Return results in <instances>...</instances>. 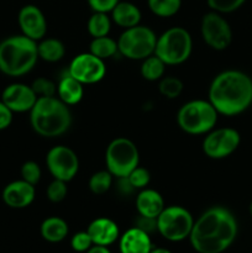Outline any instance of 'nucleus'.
<instances>
[{"label":"nucleus","mask_w":252,"mask_h":253,"mask_svg":"<svg viewBox=\"0 0 252 253\" xmlns=\"http://www.w3.org/2000/svg\"><path fill=\"white\" fill-rule=\"evenodd\" d=\"M237 221L229 209L211 207L194 221L189 241L198 253H221L237 236Z\"/></svg>","instance_id":"1"},{"label":"nucleus","mask_w":252,"mask_h":253,"mask_svg":"<svg viewBox=\"0 0 252 253\" xmlns=\"http://www.w3.org/2000/svg\"><path fill=\"white\" fill-rule=\"evenodd\" d=\"M219 115L236 116L252 104V79L237 69H227L212 79L209 99Z\"/></svg>","instance_id":"2"},{"label":"nucleus","mask_w":252,"mask_h":253,"mask_svg":"<svg viewBox=\"0 0 252 253\" xmlns=\"http://www.w3.org/2000/svg\"><path fill=\"white\" fill-rule=\"evenodd\" d=\"M72 113L68 105L57 96L37 98L30 111V124L41 137L54 138L64 135L72 126Z\"/></svg>","instance_id":"3"},{"label":"nucleus","mask_w":252,"mask_h":253,"mask_svg":"<svg viewBox=\"0 0 252 253\" xmlns=\"http://www.w3.org/2000/svg\"><path fill=\"white\" fill-rule=\"evenodd\" d=\"M39 59L37 42L22 34L0 42V72L6 76L22 77L30 73Z\"/></svg>","instance_id":"4"},{"label":"nucleus","mask_w":252,"mask_h":253,"mask_svg":"<svg viewBox=\"0 0 252 253\" xmlns=\"http://www.w3.org/2000/svg\"><path fill=\"white\" fill-rule=\"evenodd\" d=\"M219 113L209 100H190L183 104L177 113L180 130L189 135H207L215 127Z\"/></svg>","instance_id":"5"},{"label":"nucleus","mask_w":252,"mask_h":253,"mask_svg":"<svg viewBox=\"0 0 252 253\" xmlns=\"http://www.w3.org/2000/svg\"><path fill=\"white\" fill-rule=\"evenodd\" d=\"M193 40L184 27H170L157 37L155 54L166 66H177L187 61L192 54Z\"/></svg>","instance_id":"6"},{"label":"nucleus","mask_w":252,"mask_h":253,"mask_svg":"<svg viewBox=\"0 0 252 253\" xmlns=\"http://www.w3.org/2000/svg\"><path fill=\"white\" fill-rule=\"evenodd\" d=\"M157 36L152 29L142 25L125 29L118 40L119 53L132 61H142L155 53Z\"/></svg>","instance_id":"7"},{"label":"nucleus","mask_w":252,"mask_h":253,"mask_svg":"<svg viewBox=\"0 0 252 253\" xmlns=\"http://www.w3.org/2000/svg\"><path fill=\"white\" fill-rule=\"evenodd\" d=\"M105 163L115 178L127 177L140 163L137 146L126 137L114 138L106 147Z\"/></svg>","instance_id":"8"},{"label":"nucleus","mask_w":252,"mask_h":253,"mask_svg":"<svg viewBox=\"0 0 252 253\" xmlns=\"http://www.w3.org/2000/svg\"><path fill=\"white\" fill-rule=\"evenodd\" d=\"M193 225V215L180 205L166 207L157 216V232L172 242H179L189 237Z\"/></svg>","instance_id":"9"},{"label":"nucleus","mask_w":252,"mask_h":253,"mask_svg":"<svg viewBox=\"0 0 252 253\" xmlns=\"http://www.w3.org/2000/svg\"><path fill=\"white\" fill-rule=\"evenodd\" d=\"M241 136L235 128L221 127L207 133L203 141V152L211 160H222L239 148Z\"/></svg>","instance_id":"10"},{"label":"nucleus","mask_w":252,"mask_h":253,"mask_svg":"<svg viewBox=\"0 0 252 253\" xmlns=\"http://www.w3.org/2000/svg\"><path fill=\"white\" fill-rule=\"evenodd\" d=\"M200 34L205 43L215 51H224L231 44V26L221 14L216 11H210L203 16Z\"/></svg>","instance_id":"11"},{"label":"nucleus","mask_w":252,"mask_h":253,"mask_svg":"<svg viewBox=\"0 0 252 253\" xmlns=\"http://www.w3.org/2000/svg\"><path fill=\"white\" fill-rule=\"evenodd\" d=\"M46 165L53 179L71 182L79 170V158L67 146H54L47 152Z\"/></svg>","instance_id":"12"},{"label":"nucleus","mask_w":252,"mask_h":253,"mask_svg":"<svg viewBox=\"0 0 252 253\" xmlns=\"http://www.w3.org/2000/svg\"><path fill=\"white\" fill-rule=\"evenodd\" d=\"M68 73L82 84H95L103 81L106 74L105 62L90 52L79 53L71 61Z\"/></svg>","instance_id":"13"},{"label":"nucleus","mask_w":252,"mask_h":253,"mask_svg":"<svg viewBox=\"0 0 252 253\" xmlns=\"http://www.w3.org/2000/svg\"><path fill=\"white\" fill-rule=\"evenodd\" d=\"M20 30L22 35L39 42L47 34V21L43 12L36 5H25L17 15Z\"/></svg>","instance_id":"14"},{"label":"nucleus","mask_w":252,"mask_h":253,"mask_svg":"<svg viewBox=\"0 0 252 253\" xmlns=\"http://www.w3.org/2000/svg\"><path fill=\"white\" fill-rule=\"evenodd\" d=\"M1 100L12 113H27L34 108L37 95L31 85L12 83L2 90Z\"/></svg>","instance_id":"15"},{"label":"nucleus","mask_w":252,"mask_h":253,"mask_svg":"<svg viewBox=\"0 0 252 253\" xmlns=\"http://www.w3.org/2000/svg\"><path fill=\"white\" fill-rule=\"evenodd\" d=\"M2 202L12 209H24L30 207L36 198L35 185L25 182L24 179L14 180L5 185L2 189Z\"/></svg>","instance_id":"16"},{"label":"nucleus","mask_w":252,"mask_h":253,"mask_svg":"<svg viewBox=\"0 0 252 253\" xmlns=\"http://www.w3.org/2000/svg\"><path fill=\"white\" fill-rule=\"evenodd\" d=\"M86 231L93 244L98 246H110L120 236L118 224L109 217H98L93 220L89 224Z\"/></svg>","instance_id":"17"},{"label":"nucleus","mask_w":252,"mask_h":253,"mask_svg":"<svg viewBox=\"0 0 252 253\" xmlns=\"http://www.w3.org/2000/svg\"><path fill=\"white\" fill-rule=\"evenodd\" d=\"M119 249L121 253H150L153 247L150 235L133 226L120 237Z\"/></svg>","instance_id":"18"},{"label":"nucleus","mask_w":252,"mask_h":253,"mask_svg":"<svg viewBox=\"0 0 252 253\" xmlns=\"http://www.w3.org/2000/svg\"><path fill=\"white\" fill-rule=\"evenodd\" d=\"M165 200L160 192L150 188L141 189L136 197V209L138 215L157 219L158 215L165 209Z\"/></svg>","instance_id":"19"},{"label":"nucleus","mask_w":252,"mask_h":253,"mask_svg":"<svg viewBox=\"0 0 252 253\" xmlns=\"http://www.w3.org/2000/svg\"><path fill=\"white\" fill-rule=\"evenodd\" d=\"M84 95V86L81 82L68 73L62 74L57 83V98L61 99L67 105H77L81 103Z\"/></svg>","instance_id":"20"},{"label":"nucleus","mask_w":252,"mask_h":253,"mask_svg":"<svg viewBox=\"0 0 252 253\" xmlns=\"http://www.w3.org/2000/svg\"><path fill=\"white\" fill-rule=\"evenodd\" d=\"M111 19L123 29L137 26L141 21V11L135 4L128 1H119L111 11Z\"/></svg>","instance_id":"21"},{"label":"nucleus","mask_w":252,"mask_h":253,"mask_svg":"<svg viewBox=\"0 0 252 253\" xmlns=\"http://www.w3.org/2000/svg\"><path fill=\"white\" fill-rule=\"evenodd\" d=\"M40 231L43 240L51 244H57L66 239L69 229L66 220L58 216H51L42 221Z\"/></svg>","instance_id":"22"},{"label":"nucleus","mask_w":252,"mask_h":253,"mask_svg":"<svg viewBox=\"0 0 252 253\" xmlns=\"http://www.w3.org/2000/svg\"><path fill=\"white\" fill-rule=\"evenodd\" d=\"M37 52L40 59L49 63H56L61 61L66 54V46L61 40L44 37L37 43Z\"/></svg>","instance_id":"23"},{"label":"nucleus","mask_w":252,"mask_h":253,"mask_svg":"<svg viewBox=\"0 0 252 253\" xmlns=\"http://www.w3.org/2000/svg\"><path fill=\"white\" fill-rule=\"evenodd\" d=\"M89 52L98 58L105 61V59L111 58L116 53H119L118 41L109 37V35L103 37H94L89 44Z\"/></svg>","instance_id":"24"},{"label":"nucleus","mask_w":252,"mask_h":253,"mask_svg":"<svg viewBox=\"0 0 252 253\" xmlns=\"http://www.w3.org/2000/svg\"><path fill=\"white\" fill-rule=\"evenodd\" d=\"M166 63L162 59L158 58L155 53L147 58L142 59L140 73L143 79L148 82H157L165 77Z\"/></svg>","instance_id":"25"},{"label":"nucleus","mask_w":252,"mask_h":253,"mask_svg":"<svg viewBox=\"0 0 252 253\" xmlns=\"http://www.w3.org/2000/svg\"><path fill=\"white\" fill-rule=\"evenodd\" d=\"M89 35L91 37L108 36L111 29V20L105 12H93L86 24Z\"/></svg>","instance_id":"26"},{"label":"nucleus","mask_w":252,"mask_h":253,"mask_svg":"<svg viewBox=\"0 0 252 253\" xmlns=\"http://www.w3.org/2000/svg\"><path fill=\"white\" fill-rule=\"evenodd\" d=\"M113 178L114 175L108 169L95 172L89 178V190L95 195L105 194L106 192L110 190L111 185H113Z\"/></svg>","instance_id":"27"},{"label":"nucleus","mask_w":252,"mask_h":253,"mask_svg":"<svg viewBox=\"0 0 252 253\" xmlns=\"http://www.w3.org/2000/svg\"><path fill=\"white\" fill-rule=\"evenodd\" d=\"M151 11L160 17H170L179 11L182 0H147Z\"/></svg>","instance_id":"28"},{"label":"nucleus","mask_w":252,"mask_h":253,"mask_svg":"<svg viewBox=\"0 0 252 253\" xmlns=\"http://www.w3.org/2000/svg\"><path fill=\"white\" fill-rule=\"evenodd\" d=\"M184 84L177 77H163L158 84V90L166 99H175L182 94Z\"/></svg>","instance_id":"29"},{"label":"nucleus","mask_w":252,"mask_h":253,"mask_svg":"<svg viewBox=\"0 0 252 253\" xmlns=\"http://www.w3.org/2000/svg\"><path fill=\"white\" fill-rule=\"evenodd\" d=\"M31 88L36 93L37 98L57 95V84L46 77H39L35 79L31 84Z\"/></svg>","instance_id":"30"},{"label":"nucleus","mask_w":252,"mask_h":253,"mask_svg":"<svg viewBox=\"0 0 252 253\" xmlns=\"http://www.w3.org/2000/svg\"><path fill=\"white\" fill-rule=\"evenodd\" d=\"M67 194H68V187H67V182L59 179H53L48 184L46 189L47 199L51 203H61L66 199Z\"/></svg>","instance_id":"31"},{"label":"nucleus","mask_w":252,"mask_h":253,"mask_svg":"<svg viewBox=\"0 0 252 253\" xmlns=\"http://www.w3.org/2000/svg\"><path fill=\"white\" fill-rule=\"evenodd\" d=\"M20 173H21V179H24L25 182L30 183L32 185H37V183L41 180L42 177L41 167L35 161H27V162H25L21 166Z\"/></svg>","instance_id":"32"},{"label":"nucleus","mask_w":252,"mask_h":253,"mask_svg":"<svg viewBox=\"0 0 252 253\" xmlns=\"http://www.w3.org/2000/svg\"><path fill=\"white\" fill-rule=\"evenodd\" d=\"M127 179L130 180L131 185L135 188V190H141L147 188V185L150 184L151 174L150 172H148V169L137 166V167L127 175Z\"/></svg>","instance_id":"33"},{"label":"nucleus","mask_w":252,"mask_h":253,"mask_svg":"<svg viewBox=\"0 0 252 253\" xmlns=\"http://www.w3.org/2000/svg\"><path fill=\"white\" fill-rule=\"evenodd\" d=\"M246 0H208V5L212 11L219 14H229L244 5Z\"/></svg>","instance_id":"34"},{"label":"nucleus","mask_w":252,"mask_h":253,"mask_svg":"<svg viewBox=\"0 0 252 253\" xmlns=\"http://www.w3.org/2000/svg\"><path fill=\"white\" fill-rule=\"evenodd\" d=\"M93 245L88 231L77 232L71 240V246L76 252H86Z\"/></svg>","instance_id":"35"},{"label":"nucleus","mask_w":252,"mask_h":253,"mask_svg":"<svg viewBox=\"0 0 252 253\" xmlns=\"http://www.w3.org/2000/svg\"><path fill=\"white\" fill-rule=\"evenodd\" d=\"M120 0H88L89 6L94 12H108L113 11L114 7L118 5Z\"/></svg>","instance_id":"36"},{"label":"nucleus","mask_w":252,"mask_h":253,"mask_svg":"<svg viewBox=\"0 0 252 253\" xmlns=\"http://www.w3.org/2000/svg\"><path fill=\"white\" fill-rule=\"evenodd\" d=\"M135 226L141 229L142 231L147 232L148 235L153 234L155 231H157V219L155 217H147L142 216V215H138V217L136 219Z\"/></svg>","instance_id":"37"},{"label":"nucleus","mask_w":252,"mask_h":253,"mask_svg":"<svg viewBox=\"0 0 252 253\" xmlns=\"http://www.w3.org/2000/svg\"><path fill=\"white\" fill-rule=\"evenodd\" d=\"M12 115H14V113L0 99V131L5 130L11 125Z\"/></svg>","instance_id":"38"},{"label":"nucleus","mask_w":252,"mask_h":253,"mask_svg":"<svg viewBox=\"0 0 252 253\" xmlns=\"http://www.w3.org/2000/svg\"><path fill=\"white\" fill-rule=\"evenodd\" d=\"M116 179H118V192L120 193L121 195H130L135 192V188L131 185L127 177L116 178Z\"/></svg>","instance_id":"39"},{"label":"nucleus","mask_w":252,"mask_h":253,"mask_svg":"<svg viewBox=\"0 0 252 253\" xmlns=\"http://www.w3.org/2000/svg\"><path fill=\"white\" fill-rule=\"evenodd\" d=\"M85 253H111L110 250L105 246H98V245H93L90 249Z\"/></svg>","instance_id":"40"},{"label":"nucleus","mask_w":252,"mask_h":253,"mask_svg":"<svg viewBox=\"0 0 252 253\" xmlns=\"http://www.w3.org/2000/svg\"><path fill=\"white\" fill-rule=\"evenodd\" d=\"M150 253H172L169 250L163 249V247H157V249H152Z\"/></svg>","instance_id":"41"},{"label":"nucleus","mask_w":252,"mask_h":253,"mask_svg":"<svg viewBox=\"0 0 252 253\" xmlns=\"http://www.w3.org/2000/svg\"><path fill=\"white\" fill-rule=\"evenodd\" d=\"M250 212H251V215H252V203H251V205H250Z\"/></svg>","instance_id":"42"}]
</instances>
